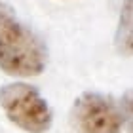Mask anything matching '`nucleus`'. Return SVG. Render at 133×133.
<instances>
[{"instance_id": "nucleus-4", "label": "nucleus", "mask_w": 133, "mask_h": 133, "mask_svg": "<svg viewBox=\"0 0 133 133\" xmlns=\"http://www.w3.org/2000/svg\"><path fill=\"white\" fill-rule=\"evenodd\" d=\"M114 46L118 53L133 57V0H124L114 32Z\"/></svg>"}, {"instance_id": "nucleus-1", "label": "nucleus", "mask_w": 133, "mask_h": 133, "mask_svg": "<svg viewBox=\"0 0 133 133\" xmlns=\"http://www.w3.org/2000/svg\"><path fill=\"white\" fill-rule=\"evenodd\" d=\"M48 65V48L10 4L0 2V70L14 78L40 76Z\"/></svg>"}, {"instance_id": "nucleus-3", "label": "nucleus", "mask_w": 133, "mask_h": 133, "mask_svg": "<svg viewBox=\"0 0 133 133\" xmlns=\"http://www.w3.org/2000/svg\"><path fill=\"white\" fill-rule=\"evenodd\" d=\"M69 122L76 133H120L124 114L120 103L110 95L84 91L72 103Z\"/></svg>"}, {"instance_id": "nucleus-2", "label": "nucleus", "mask_w": 133, "mask_h": 133, "mask_svg": "<svg viewBox=\"0 0 133 133\" xmlns=\"http://www.w3.org/2000/svg\"><path fill=\"white\" fill-rule=\"evenodd\" d=\"M0 108L15 128L27 133H46L53 124V112L38 88L27 82L0 86Z\"/></svg>"}, {"instance_id": "nucleus-5", "label": "nucleus", "mask_w": 133, "mask_h": 133, "mask_svg": "<svg viewBox=\"0 0 133 133\" xmlns=\"http://www.w3.org/2000/svg\"><path fill=\"white\" fill-rule=\"evenodd\" d=\"M120 108L124 114V124L128 125V133H133V89H128L120 101Z\"/></svg>"}]
</instances>
